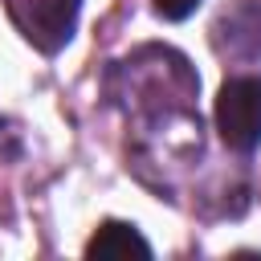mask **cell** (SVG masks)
Instances as JSON below:
<instances>
[{"mask_svg":"<svg viewBox=\"0 0 261 261\" xmlns=\"http://www.w3.org/2000/svg\"><path fill=\"white\" fill-rule=\"evenodd\" d=\"M216 126L232 151L261 147V77H228L220 86Z\"/></svg>","mask_w":261,"mask_h":261,"instance_id":"6da1fadb","label":"cell"},{"mask_svg":"<svg viewBox=\"0 0 261 261\" xmlns=\"http://www.w3.org/2000/svg\"><path fill=\"white\" fill-rule=\"evenodd\" d=\"M4 8L29 45H37L41 53H57L73 37L82 0H4Z\"/></svg>","mask_w":261,"mask_h":261,"instance_id":"7a4b0ae2","label":"cell"},{"mask_svg":"<svg viewBox=\"0 0 261 261\" xmlns=\"http://www.w3.org/2000/svg\"><path fill=\"white\" fill-rule=\"evenodd\" d=\"M86 257H151V245L139 237V228H135V224L106 220V224L90 237Z\"/></svg>","mask_w":261,"mask_h":261,"instance_id":"3957f363","label":"cell"},{"mask_svg":"<svg viewBox=\"0 0 261 261\" xmlns=\"http://www.w3.org/2000/svg\"><path fill=\"white\" fill-rule=\"evenodd\" d=\"M216 29H232L228 53H237V41H241V37H245L249 53H257V49H261V12H257L249 0H241V4H232V8H224V12H220V20H216Z\"/></svg>","mask_w":261,"mask_h":261,"instance_id":"277c9868","label":"cell"},{"mask_svg":"<svg viewBox=\"0 0 261 261\" xmlns=\"http://www.w3.org/2000/svg\"><path fill=\"white\" fill-rule=\"evenodd\" d=\"M196 4H200V0H155V12H159L163 20H184V16L196 12Z\"/></svg>","mask_w":261,"mask_h":261,"instance_id":"5b68a950","label":"cell"}]
</instances>
